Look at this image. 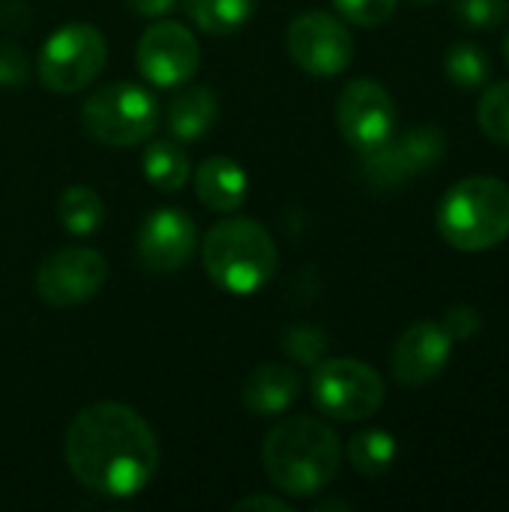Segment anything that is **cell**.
<instances>
[{
	"label": "cell",
	"instance_id": "obj_29",
	"mask_svg": "<svg viewBox=\"0 0 509 512\" xmlns=\"http://www.w3.org/2000/svg\"><path fill=\"white\" fill-rule=\"evenodd\" d=\"M234 510H276V512H291V504H285V501H279V498H270V495H249V498H240L237 504H234Z\"/></svg>",
	"mask_w": 509,
	"mask_h": 512
},
{
	"label": "cell",
	"instance_id": "obj_5",
	"mask_svg": "<svg viewBox=\"0 0 509 512\" xmlns=\"http://www.w3.org/2000/svg\"><path fill=\"white\" fill-rule=\"evenodd\" d=\"M81 126L105 147H135L156 132L159 102L135 81H111L90 93L81 108Z\"/></svg>",
	"mask_w": 509,
	"mask_h": 512
},
{
	"label": "cell",
	"instance_id": "obj_10",
	"mask_svg": "<svg viewBox=\"0 0 509 512\" xmlns=\"http://www.w3.org/2000/svg\"><path fill=\"white\" fill-rule=\"evenodd\" d=\"M135 60H138V72L150 84L180 87L195 78L201 63V48L186 24L174 18H162L141 33Z\"/></svg>",
	"mask_w": 509,
	"mask_h": 512
},
{
	"label": "cell",
	"instance_id": "obj_16",
	"mask_svg": "<svg viewBox=\"0 0 509 512\" xmlns=\"http://www.w3.org/2000/svg\"><path fill=\"white\" fill-rule=\"evenodd\" d=\"M195 192L207 210L234 213L246 201L249 177L231 156H210L195 171Z\"/></svg>",
	"mask_w": 509,
	"mask_h": 512
},
{
	"label": "cell",
	"instance_id": "obj_30",
	"mask_svg": "<svg viewBox=\"0 0 509 512\" xmlns=\"http://www.w3.org/2000/svg\"><path fill=\"white\" fill-rule=\"evenodd\" d=\"M126 3L132 6V12H138L144 18H165L177 6V0H126Z\"/></svg>",
	"mask_w": 509,
	"mask_h": 512
},
{
	"label": "cell",
	"instance_id": "obj_31",
	"mask_svg": "<svg viewBox=\"0 0 509 512\" xmlns=\"http://www.w3.org/2000/svg\"><path fill=\"white\" fill-rule=\"evenodd\" d=\"M315 510H351V504H342V501H330V504H318Z\"/></svg>",
	"mask_w": 509,
	"mask_h": 512
},
{
	"label": "cell",
	"instance_id": "obj_7",
	"mask_svg": "<svg viewBox=\"0 0 509 512\" xmlns=\"http://www.w3.org/2000/svg\"><path fill=\"white\" fill-rule=\"evenodd\" d=\"M312 402L324 417L342 423L369 420L384 405V381L363 360H321L312 372Z\"/></svg>",
	"mask_w": 509,
	"mask_h": 512
},
{
	"label": "cell",
	"instance_id": "obj_6",
	"mask_svg": "<svg viewBox=\"0 0 509 512\" xmlns=\"http://www.w3.org/2000/svg\"><path fill=\"white\" fill-rule=\"evenodd\" d=\"M108 60V42L99 27L72 21L54 30L39 51V81L54 93H78L90 87Z\"/></svg>",
	"mask_w": 509,
	"mask_h": 512
},
{
	"label": "cell",
	"instance_id": "obj_22",
	"mask_svg": "<svg viewBox=\"0 0 509 512\" xmlns=\"http://www.w3.org/2000/svg\"><path fill=\"white\" fill-rule=\"evenodd\" d=\"M444 72L447 78L462 90L486 87L492 78V60L477 42H456L444 54Z\"/></svg>",
	"mask_w": 509,
	"mask_h": 512
},
{
	"label": "cell",
	"instance_id": "obj_33",
	"mask_svg": "<svg viewBox=\"0 0 509 512\" xmlns=\"http://www.w3.org/2000/svg\"><path fill=\"white\" fill-rule=\"evenodd\" d=\"M504 54H507V63H509V33H507V42H504Z\"/></svg>",
	"mask_w": 509,
	"mask_h": 512
},
{
	"label": "cell",
	"instance_id": "obj_1",
	"mask_svg": "<svg viewBox=\"0 0 509 512\" xmlns=\"http://www.w3.org/2000/svg\"><path fill=\"white\" fill-rule=\"evenodd\" d=\"M66 465L84 489L132 498L156 477L159 441L135 408L96 402L81 408L66 429Z\"/></svg>",
	"mask_w": 509,
	"mask_h": 512
},
{
	"label": "cell",
	"instance_id": "obj_27",
	"mask_svg": "<svg viewBox=\"0 0 509 512\" xmlns=\"http://www.w3.org/2000/svg\"><path fill=\"white\" fill-rule=\"evenodd\" d=\"M441 327L450 333L453 342H465V339H471V336L480 333L483 315H480L474 306H453V309L444 315V324H441Z\"/></svg>",
	"mask_w": 509,
	"mask_h": 512
},
{
	"label": "cell",
	"instance_id": "obj_25",
	"mask_svg": "<svg viewBox=\"0 0 509 512\" xmlns=\"http://www.w3.org/2000/svg\"><path fill=\"white\" fill-rule=\"evenodd\" d=\"M336 12L357 27H381L393 18L399 0H333Z\"/></svg>",
	"mask_w": 509,
	"mask_h": 512
},
{
	"label": "cell",
	"instance_id": "obj_18",
	"mask_svg": "<svg viewBox=\"0 0 509 512\" xmlns=\"http://www.w3.org/2000/svg\"><path fill=\"white\" fill-rule=\"evenodd\" d=\"M141 171L159 192H177L189 183L192 162L177 141H150L141 156Z\"/></svg>",
	"mask_w": 509,
	"mask_h": 512
},
{
	"label": "cell",
	"instance_id": "obj_3",
	"mask_svg": "<svg viewBox=\"0 0 509 512\" xmlns=\"http://www.w3.org/2000/svg\"><path fill=\"white\" fill-rule=\"evenodd\" d=\"M201 258L210 282L234 297L261 291L279 267V249L255 219H225L213 225L204 237Z\"/></svg>",
	"mask_w": 509,
	"mask_h": 512
},
{
	"label": "cell",
	"instance_id": "obj_19",
	"mask_svg": "<svg viewBox=\"0 0 509 512\" xmlns=\"http://www.w3.org/2000/svg\"><path fill=\"white\" fill-rule=\"evenodd\" d=\"M183 9L201 33L231 36L252 21L258 0H183Z\"/></svg>",
	"mask_w": 509,
	"mask_h": 512
},
{
	"label": "cell",
	"instance_id": "obj_32",
	"mask_svg": "<svg viewBox=\"0 0 509 512\" xmlns=\"http://www.w3.org/2000/svg\"><path fill=\"white\" fill-rule=\"evenodd\" d=\"M414 6H426V3H435V0H411Z\"/></svg>",
	"mask_w": 509,
	"mask_h": 512
},
{
	"label": "cell",
	"instance_id": "obj_2",
	"mask_svg": "<svg viewBox=\"0 0 509 512\" xmlns=\"http://www.w3.org/2000/svg\"><path fill=\"white\" fill-rule=\"evenodd\" d=\"M261 465L279 492L312 498L336 480L342 468V444L327 423L315 417H288L267 432Z\"/></svg>",
	"mask_w": 509,
	"mask_h": 512
},
{
	"label": "cell",
	"instance_id": "obj_13",
	"mask_svg": "<svg viewBox=\"0 0 509 512\" xmlns=\"http://www.w3.org/2000/svg\"><path fill=\"white\" fill-rule=\"evenodd\" d=\"M198 249V231L189 213L177 207H162L141 222L138 258L153 273L183 270Z\"/></svg>",
	"mask_w": 509,
	"mask_h": 512
},
{
	"label": "cell",
	"instance_id": "obj_8",
	"mask_svg": "<svg viewBox=\"0 0 509 512\" xmlns=\"http://www.w3.org/2000/svg\"><path fill=\"white\" fill-rule=\"evenodd\" d=\"M285 48L291 60L315 78H333L345 72L354 60L351 30L339 15L321 9H309L288 24Z\"/></svg>",
	"mask_w": 509,
	"mask_h": 512
},
{
	"label": "cell",
	"instance_id": "obj_12",
	"mask_svg": "<svg viewBox=\"0 0 509 512\" xmlns=\"http://www.w3.org/2000/svg\"><path fill=\"white\" fill-rule=\"evenodd\" d=\"M447 153V138L441 126H414L405 135H393L381 147L360 153L363 171L375 186H399L411 180L414 174L432 168Z\"/></svg>",
	"mask_w": 509,
	"mask_h": 512
},
{
	"label": "cell",
	"instance_id": "obj_20",
	"mask_svg": "<svg viewBox=\"0 0 509 512\" xmlns=\"http://www.w3.org/2000/svg\"><path fill=\"white\" fill-rule=\"evenodd\" d=\"M396 453H399V444L384 429H366L354 435L348 444V462L363 477H384L393 468Z\"/></svg>",
	"mask_w": 509,
	"mask_h": 512
},
{
	"label": "cell",
	"instance_id": "obj_21",
	"mask_svg": "<svg viewBox=\"0 0 509 512\" xmlns=\"http://www.w3.org/2000/svg\"><path fill=\"white\" fill-rule=\"evenodd\" d=\"M57 219L69 234L87 237L102 225L105 204H102L99 192H93L90 186H69L57 201Z\"/></svg>",
	"mask_w": 509,
	"mask_h": 512
},
{
	"label": "cell",
	"instance_id": "obj_26",
	"mask_svg": "<svg viewBox=\"0 0 509 512\" xmlns=\"http://www.w3.org/2000/svg\"><path fill=\"white\" fill-rule=\"evenodd\" d=\"M285 345V354L294 357L297 363H306V366H315L321 363L324 351H327V336L321 330H312V327H294L285 333L282 339Z\"/></svg>",
	"mask_w": 509,
	"mask_h": 512
},
{
	"label": "cell",
	"instance_id": "obj_14",
	"mask_svg": "<svg viewBox=\"0 0 509 512\" xmlns=\"http://www.w3.org/2000/svg\"><path fill=\"white\" fill-rule=\"evenodd\" d=\"M453 357V339L438 321H414L396 342L390 369L405 387H423L435 381Z\"/></svg>",
	"mask_w": 509,
	"mask_h": 512
},
{
	"label": "cell",
	"instance_id": "obj_15",
	"mask_svg": "<svg viewBox=\"0 0 509 512\" xmlns=\"http://www.w3.org/2000/svg\"><path fill=\"white\" fill-rule=\"evenodd\" d=\"M300 387L303 381L297 369L285 363H261L246 375L240 399L255 417H279L300 399Z\"/></svg>",
	"mask_w": 509,
	"mask_h": 512
},
{
	"label": "cell",
	"instance_id": "obj_23",
	"mask_svg": "<svg viewBox=\"0 0 509 512\" xmlns=\"http://www.w3.org/2000/svg\"><path fill=\"white\" fill-rule=\"evenodd\" d=\"M477 123L486 138L509 147V81L486 87L477 105Z\"/></svg>",
	"mask_w": 509,
	"mask_h": 512
},
{
	"label": "cell",
	"instance_id": "obj_11",
	"mask_svg": "<svg viewBox=\"0 0 509 512\" xmlns=\"http://www.w3.org/2000/svg\"><path fill=\"white\" fill-rule=\"evenodd\" d=\"M108 279V261L87 246H66L48 255L36 270V291L42 303L69 309L81 306L102 291Z\"/></svg>",
	"mask_w": 509,
	"mask_h": 512
},
{
	"label": "cell",
	"instance_id": "obj_28",
	"mask_svg": "<svg viewBox=\"0 0 509 512\" xmlns=\"http://www.w3.org/2000/svg\"><path fill=\"white\" fill-rule=\"evenodd\" d=\"M27 78V57L18 45L0 42V87H18Z\"/></svg>",
	"mask_w": 509,
	"mask_h": 512
},
{
	"label": "cell",
	"instance_id": "obj_9",
	"mask_svg": "<svg viewBox=\"0 0 509 512\" xmlns=\"http://www.w3.org/2000/svg\"><path fill=\"white\" fill-rule=\"evenodd\" d=\"M336 123L342 138L357 153H369L396 135L399 111L384 84H378L375 78H357L339 93Z\"/></svg>",
	"mask_w": 509,
	"mask_h": 512
},
{
	"label": "cell",
	"instance_id": "obj_24",
	"mask_svg": "<svg viewBox=\"0 0 509 512\" xmlns=\"http://www.w3.org/2000/svg\"><path fill=\"white\" fill-rule=\"evenodd\" d=\"M453 12L465 27L492 30L509 18V0H456Z\"/></svg>",
	"mask_w": 509,
	"mask_h": 512
},
{
	"label": "cell",
	"instance_id": "obj_4",
	"mask_svg": "<svg viewBox=\"0 0 509 512\" xmlns=\"http://www.w3.org/2000/svg\"><path fill=\"white\" fill-rule=\"evenodd\" d=\"M438 231L459 252H489L509 237V186L498 177H465L438 207Z\"/></svg>",
	"mask_w": 509,
	"mask_h": 512
},
{
	"label": "cell",
	"instance_id": "obj_17",
	"mask_svg": "<svg viewBox=\"0 0 509 512\" xmlns=\"http://www.w3.org/2000/svg\"><path fill=\"white\" fill-rule=\"evenodd\" d=\"M219 117V99L210 87H186L168 105V129L177 141H201Z\"/></svg>",
	"mask_w": 509,
	"mask_h": 512
}]
</instances>
